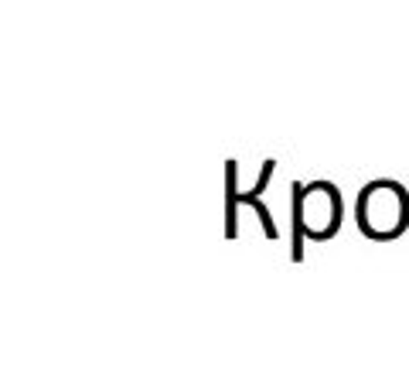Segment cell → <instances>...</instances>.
Segmentation results:
<instances>
[{
  "label": "cell",
  "instance_id": "7a4b0ae2",
  "mask_svg": "<svg viewBox=\"0 0 409 382\" xmlns=\"http://www.w3.org/2000/svg\"><path fill=\"white\" fill-rule=\"evenodd\" d=\"M409 226V195L399 181H372L358 191V229L375 243H389Z\"/></svg>",
  "mask_w": 409,
  "mask_h": 382
},
{
  "label": "cell",
  "instance_id": "6da1fadb",
  "mask_svg": "<svg viewBox=\"0 0 409 382\" xmlns=\"http://www.w3.org/2000/svg\"><path fill=\"white\" fill-rule=\"evenodd\" d=\"M341 191L331 181L293 185V260H300V243L307 239H331L341 229Z\"/></svg>",
  "mask_w": 409,
  "mask_h": 382
}]
</instances>
